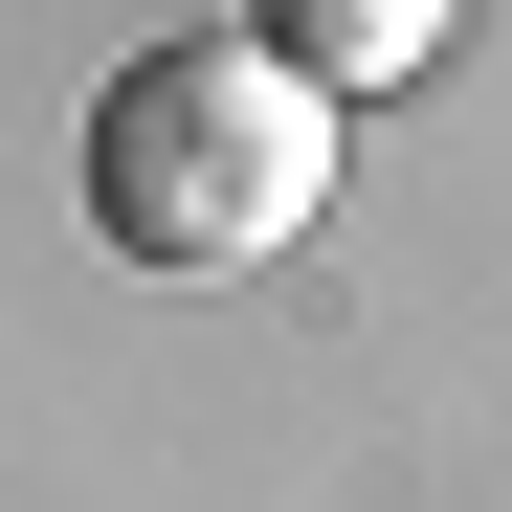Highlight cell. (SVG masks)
I'll return each mask as SVG.
<instances>
[{
  "mask_svg": "<svg viewBox=\"0 0 512 512\" xmlns=\"http://www.w3.org/2000/svg\"><path fill=\"white\" fill-rule=\"evenodd\" d=\"M334 201V112L290 90L268 45H134L112 67V112H90V223H112V268H268V245H312Z\"/></svg>",
  "mask_w": 512,
  "mask_h": 512,
  "instance_id": "cell-1",
  "label": "cell"
},
{
  "mask_svg": "<svg viewBox=\"0 0 512 512\" xmlns=\"http://www.w3.org/2000/svg\"><path fill=\"white\" fill-rule=\"evenodd\" d=\"M245 45H268V67H290L312 112H379L401 67L446 45V0H268V23H245Z\"/></svg>",
  "mask_w": 512,
  "mask_h": 512,
  "instance_id": "cell-2",
  "label": "cell"
}]
</instances>
